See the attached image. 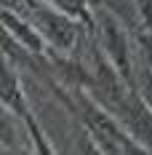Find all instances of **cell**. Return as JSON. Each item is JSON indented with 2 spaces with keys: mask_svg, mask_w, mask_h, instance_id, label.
Segmentation results:
<instances>
[{
  "mask_svg": "<svg viewBox=\"0 0 152 155\" xmlns=\"http://www.w3.org/2000/svg\"><path fill=\"white\" fill-rule=\"evenodd\" d=\"M21 11L30 14L35 30L40 32V35H46V40L56 51H70L72 48V43H75V38H77V27L70 21L67 14L56 11L53 5L48 8V5L37 3V0H27L21 5Z\"/></svg>",
  "mask_w": 152,
  "mask_h": 155,
  "instance_id": "obj_1",
  "label": "cell"
},
{
  "mask_svg": "<svg viewBox=\"0 0 152 155\" xmlns=\"http://www.w3.org/2000/svg\"><path fill=\"white\" fill-rule=\"evenodd\" d=\"M102 30H104V48L109 54V62L115 64V70L120 72V78L125 83L134 86V70H131V62H128V38H125V32L112 19L102 21Z\"/></svg>",
  "mask_w": 152,
  "mask_h": 155,
  "instance_id": "obj_2",
  "label": "cell"
},
{
  "mask_svg": "<svg viewBox=\"0 0 152 155\" xmlns=\"http://www.w3.org/2000/svg\"><path fill=\"white\" fill-rule=\"evenodd\" d=\"M3 24H5L8 35H14L19 43H24L32 54H43V51H46V48H43V35L35 30V27H30L27 21L16 19L11 8H5V11H3Z\"/></svg>",
  "mask_w": 152,
  "mask_h": 155,
  "instance_id": "obj_3",
  "label": "cell"
},
{
  "mask_svg": "<svg viewBox=\"0 0 152 155\" xmlns=\"http://www.w3.org/2000/svg\"><path fill=\"white\" fill-rule=\"evenodd\" d=\"M56 11L67 16H75L80 21H88L91 24V14H88V0H48Z\"/></svg>",
  "mask_w": 152,
  "mask_h": 155,
  "instance_id": "obj_4",
  "label": "cell"
},
{
  "mask_svg": "<svg viewBox=\"0 0 152 155\" xmlns=\"http://www.w3.org/2000/svg\"><path fill=\"white\" fill-rule=\"evenodd\" d=\"M77 150H80V155H107V150L99 144V139L91 131H80L77 134Z\"/></svg>",
  "mask_w": 152,
  "mask_h": 155,
  "instance_id": "obj_5",
  "label": "cell"
},
{
  "mask_svg": "<svg viewBox=\"0 0 152 155\" xmlns=\"http://www.w3.org/2000/svg\"><path fill=\"white\" fill-rule=\"evenodd\" d=\"M141 96L147 99V104L152 107V72H150V70L141 75Z\"/></svg>",
  "mask_w": 152,
  "mask_h": 155,
  "instance_id": "obj_6",
  "label": "cell"
}]
</instances>
